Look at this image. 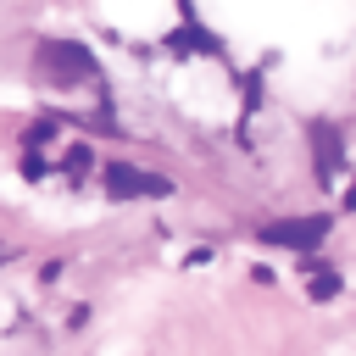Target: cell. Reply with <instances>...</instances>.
Listing matches in <instances>:
<instances>
[{
	"instance_id": "cell-3",
	"label": "cell",
	"mask_w": 356,
	"mask_h": 356,
	"mask_svg": "<svg viewBox=\"0 0 356 356\" xmlns=\"http://www.w3.org/2000/svg\"><path fill=\"white\" fill-rule=\"evenodd\" d=\"M323 239H328V217H284L261 228V245H278V250H317Z\"/></svg>"
},
{
	"instance_id": "cell-7",
	"label": "cell",
	"mask_w": 356,
	"mask_h": 356,
	"mask_svg": "<svg viewBox=\"0 0 356 356\" xmlns=\"http://www.w3.org/2000/svg\"><path fill=\"white\" fill-rule=\"evenodd\" d=\"M345 200H350V206H356V184H350V189H345Z\"/></svg>"
},
{
	"instance_id": "cell-6",
	"label": "cell",
	"mask_w": 356,
	"mask_h": 356,
	"mask_svg": "<svg viewBox=\"0 0 356 356\" xmlns=\"http://www.w3.org/2000/svg\"><path fill=\"white\" fill-rule=\"evenodd\" d=\"M83 167H89V145H72L67 150V172H83Z\"/></svg>"
},
{
	"instance_id": "cell-5",
	"label": "cell",
	"mask_w": 356,
	"mask_h": 356,
	"mask_svg": "<svg viewBox=\"0 0 356 356\" xmlns=\"http://www.w3.org/2000/svg\"><path fill=\"white\" fill-rule=\"evenodd\" d=\"M306 295H312V300H334V295H339V273H334L328 261H312V267H306Z\"/></svg>"
},
{
	"instance_id": "cell-1",
	"label": "cell",
	"mask_w": 356,
	"mask_h": 356,
	"mask_svg": "<svg viewBox=\"0 0 356 356\" xmlns=\"http://www.w3.org/2000/svg\"><path fill=\"white\" fill-rule=\"evenodd\" d=\"M39 72L50 83H78V78H95V56L72 39H44L39 44Z\"/></svg>"
},
{
	"instance_id": "cell-4",
	"label": "cell",
	"mask_w": 356,
	"mask_h": 356,
	"mask_svg": "<svg viewBox=\"0 0 356 356\" xmlns=\"http://www.w3.org/2000/svg\"><path fill=\"white\" fill-rule=\"evenodd\" d=\"M312 150H317V178L334 184L339 167H345V150H339V128L334 122H312Z\"/></svg>"
},
{
	"instance_id": "cell-2",
	"label": "cell",
	"mask_w": 356,
	"mask_h": 356,
	"mask_svg": "<svg viewBox=\"0 0 356 356\" xmlns=\"http://www.w3.org/2000/svg\"><path fill=\"white\" fill-rule=\"evenodd\" d=\"M106 195H111V200H167V195H172V178L139 172V167H128V161H111V167H106Z\"/></svg>"
}]
</instances>
